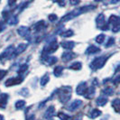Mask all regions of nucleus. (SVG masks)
<instances>
[{
  "label": "nucleus",
  "mask_w": 120,
  "mask_h": 120,
  "mask_svg": "<svg viewBox=\"0 0 120 120\" xmlns=\"http://www.w3.org/2000/svg\"><path fill=\"white\" fill-rule=\"evenodd\" d=\"M118 71H120V64L116 68V71H115V72H118Z\"/></svg>",
  "instance_id": "obj_43"
},
{
  "label": "nucleus",
  "mask_w": 120,
  "mask_h": 120,
  "mask_svg": "<svg viewBox=\"0 0 120 120\" xmlns=\"http://www.w3.org/2000/svg\"><path fill=\"white\" fill-rule=\"evenodd\" d=\"M15 47L13 46V45H10V46H8L7 48L1 53L0 55V60H6V59H9V58H11L13 57V54H14V52H15Z\"/></svg>",
  "instance_id": "obj_6"
},
{
  "label": "nucleus",
  "mask_w": 120,
  "mask_h": 120,
  "mask_svg": "<svg viewBox=\"0 0 120 120\" xmlns=\"http://www.w3.org/2000/svg\"><path fill=\"white\" fill-rule=\"evenodd\" d=\"M54 113H55V108L53 106H50L44 113V117L47 118V119H50L54 116Z\"/></svg>",
  "instance_id": "obj_12"
},
{
  "label": "nucleus",
  "mask_w": 120,
  "mask_h": 120,
  "mask_svg": "<svg viewBox=\"0 0 120 120\" xmlns=\"http://www.w3.org/2000/svg\"><path fill=\"white\" fill-rule=\"evenodd\" d=\"M61 47L66 50H71L74 46H75V42H71V41H64L60 43Z\"/></svg>",
  "instance_id": "obj_16"
},
{
  "label": "nucleus",
  "mask_w": 120,
  "mask_h": 120,
  "mask_svg": "<svg viewBox=\"0 0 120 120\" xmlns=\"http://www.w3.org/2000/svg\"><path fill=\"white\" fill-rule=\"evenodd\" d=\"M112 107L116 112H120V98H116L112 102Z\"/></svg>",
  "instance_id": "obj_23"
},
{
  "label": "nucleus",
  "mask_w": 120,
  "mask_h": 120,
  "mask_svg": "<svg viewBox=\"0 0 120 120\" xmlns=\"http://www.w3.org/2000/svg\"><path fill=\"white\" fill-rule=\"evenodd\" d=\"M82 105V101L80 99H77V100H74L73 102L70 105V107H68V110L70 111H75L76 109H78L80 106Z\"/></svg>",
  "instance_id": "obj_11"
},
{
  "label": "nucleus",
  "mask_w": 120,
  "mask_h": 120,
  "mask_svg": "<svg viewBox=\"0 0 120 120\" xmlns=\"http://www.w3.org/2000/svg\"><path fill=\"white\" fill-rule=\"evenodd\" d=\"M105 41V34H98V35L96 37V42L98 43H103V42Z\"/></svg>",
  "instance_id": "obj_31"
},
{
  "label": "nucleus",
  "mask_w": 120,
  "mask_h": 120,
  "mask_svg": "<svg viewBox=\"0 0 120 120\" xmlns=\"http://www.w3.org/2000/svg\"><path fill=\"white\" fill-rule=\"evenodd\" d=\"M63 67L62 66H57L53 71V74L55 77H60V75L62 74V71H63Z\"/></svg>",
  "instance_id": "obj_24"
},
{
  "label": "nucleus",
  "mask_w": 120,
  "mask_h": 120,
  "mask_svg": "<svg viewBox=\"0 0 120 120\" xmlns=\"http://www.w3.org/2000/svg\"><path fill=\"white\" fill-rule=\"evenodd\" d=\"M88 90L87 88V82H80L79 84L77 86V89H76V93L79 95V96H82V95H85L86 94V91Z\"/></svg>",
  "instance_id": "obj_8"
},
{
  "label": "nucleus",
  "mask_w": 120,
  "mask_h": 120,
  "mask_svg": "<svg viewBox=\"0 0 120 120\" xmlns=\"http://www.w3.org/2000/svg\"><path fill=\"white\" fill-rule=\"evenodd\" d=\"M24 106H25V101L24 100H18L15 104V107L16 109H22V108H24Z\"/></svg>",
  "instance_id": "obj_29"
},
{
  "label": "nucleus",
  "mask_w": 120,
  "mask_h": 120,
  "mask_svg": "<svg viewBox=\"0 0 120 120\" xmlns=\"http://www.w3.org/2000/svg\"><path fill=\"white\" fill-rule=\"evenodd\" d=\"M95 8H96V6H92V5L81 6V7H79V8H77V9L73 10V11H71V12H70L69 14H67L66 15H64L63 17L61 18L60 23H65V22H67V21H70V20H71V19H73V18L77 17V16L80 15H82V14H84V13L89 12V11H90V10H93V9H95Z\"/></svg>",
  "instance_id": "obj_1"
},
{
  "label": "nucleus",
  "mask_w": 120,
  "mask_h": 120,
  "mask_svg": "<svg viewBox=\"0 0 120 120\" xmlns=\"http://www.w3.org/2000/svg\"><path fill=\"white\" fill-rule=\"evenodd\" d=\"M27 120H34V116H31L30 117H28Z\"/></svg>",
  "instance_id": "obj_44"
},
{
  "label": "nucleus",
  "mask_w": 120,
  "mask_h": 120,
  "mask_svg": "<svg viewBox=\"0 0 120 120\" xmlns=\"http://www.w3.org/2000/svg\"><path fill=\"white\" fill-rule=\"evenodd\" d=\"M76 57V54L72 52H67L62 54V60L64 61H69V60H72L73 58Z\"/></svg>",
  "instance_id": "obj_14"
},
{
  "label": "nucleus",
  "mask_w": 120,
  "mask_h": 120,
  "mask_svg": "<svg viewBox=\"0 0 120 120\" xmlns=\"http://www.w3.org/2000/svg\"><path fill=\"white\" fill-rule=\"evenodd\" d=\"M49 80H50V77H49L48 74L46 73V74L43 75L42 77V79H41V81H40V82H41V86H42V87H44L45 85L48 83Z\"/></svg>",
  "instance_id": "obj_27"
},
{
  "label": "nucleus",
  "mask_w": 120,
  "mask_h": 120,
  "mask_svg": "<svg viewBox=\"0 0 120 120\" xmlns=\"http://www.w3.org/2000/svg\"><path fill=\"white\" fill-rule=\"evenodd\" d=\"M0 120H5L4 119V116H3L2 115H0Z\"/></svg>",
  "instance_id": "obj_46"
},
{
  "label": "nucleus",
  "mask_w": 120,
  "mask_h": 120,
  "mask_svg": "<svg viewBox=\"0 0 120 120\" xmlns=\"http://www.w3.org/2000/svg\"><path fill=\"white\" fill-rule=\"evenodd\" d=\"M73 35V31L72 30H67V31H65L64 33H62L61 34V36L62 37H71V36H72Z\"/></svg>",
  "instance_id": "obj_33"
},
{
  "label": "nucleus",
  "mask_w": 120,
  "mask_h": 120,
  "mask_svg": "<svg viewBox=\"0 0 120 120\" xmlns=\"http://www.w3.org/2000/svg\"><path fill=\"white\" fill-rule=\"evenodd\" d=\"M24 80V78L22 76H17V77H13V78L8 79L6 81V87H11L14 85H19L21 84Z\"/></svg>",
  "instance_id": "obj_7"
},
{
  "label": "nucleus",
  "mask_w": 120,
  "mask_h": 120,
  "mask_svg": "<svg viewBox=\"0 0 120 120\" xmlns=\"http://www.w3.org/2000/svg\"><path fill=\"white\" fill-rule=\"evenodd\" d=\"M18 34L24 38H28L30 36V29L26 26H20L17 29Z\"/></svg>",
  "instance_id": "obj_9"
},
{
  "label": "nucleus",
  "mask_w": 120,
  "mask_h": 120,
  "mask_svg": "<svg viewBox=\"0 0 120 120\" xmlns=\"http://www.w3.org/2000/svg\"><path fill=\"white\" fill-rule=\"evenodd\" d=\"M20 95H22V96H27L28 94H29V90H27L26 88H24V89H22L21 91H20V93H19Z\"/></svg>",
  "instance_id": "obj_34"
},
{
  "label": "nucleus",
  "mask_w": 120,
  "mask_h": 120,
  "mask_svg": "<svg viewBox=\"0 0 120 120\" xmlns=\"http://www.w3.org/2000/svg\"><path fill=\"white\" fill-rule=\"evenodd\" d=\"M48 17H49V20H50L51 22H54V21H56V20L58 19V16H57L56 15H54V14H51Z\"/></svg>",
  "instance_id": "obj_36"
},
{
  "label": "nucleus",
  "mask_w": 120,
  "mask_h": 120,
  "mask_svg": "<svg viewBox=\"0 0 120 120\" xmlns=\"http://www.w3.org/2000/svg\"><path fill=\"white\" fill-rule=\"evenodd\" d=\"M95 95V88L93 87V86H91L90 87L87 91H86V94H85L84 96L86 97V98H88V99H91Z\"/></svg>",
  "instance_id": "obj_17"
},
{
  "label": "nucleus",
  "mask_w": 120,
  "mask_h": 120,
  "mask_svg": "<svg viewBox=\"0 0 120 120\" xmlns=\"http://www.w3.org/2000/svg\"><path fill=\"white\" fill-rule=\"evenodd\" d=\"M7 23H8V24H10V25H15V24H16L18 23L17 16H15V15L10 16V17L7 19Z\"/></svg>",
  "instance_id": "obj_26"
},
{
  "label": "nucleus",
  "mask_w": 120,
  "mask_h": 120,
  "mask_svg": "<svg viewBox=\"0 0 120 120\" xmlns=\"http://www.w3.org/2000/svg\"><path fill=\"white\" fill-rule=\"evenodd\" d=\"M101 113L102 112L100 110H98V109H93V110H91L90 112L89 116H90V118H97L98 116H99L101 115Z\"/></svg>",
  "instance_id": "obj_21"
},
{
  "label": "nucleus",
  "mask_w": 120,
  "mask_h": 120,
  "mask_svg": "<svg viewBox=\"0 0 120 120\" xmlns=\"http://www.w3.org/2000/svg\"><path fill=\"white\" fill-rule=\"evenodd\" d=\"M103 94H105V95H108V96H111V95H113V93H114V91H113V89L112 88H110V87H108V88H106L105 90H103Z\"/></svg>",
  "instance_id": "obj_30"
},
{
  "label": "nucleus",
  "mask_w": 120,
  "mask_h": 120,
  "mask_svg": "<svg viewBox=\"0 0 120 120\" xmlns=\"http://www.w3.org/2000/svg\"><path fill=\"white\" fill-rule=\"evenodd\" d=\"M16 1H17V0H8V1H7V2H8V6H13L16 3Z\"/></svg>",
  "instance_id": "obj_40"
},
{
  "label": "nucleus",
  "mask_w": 120,
  "mask_h": 120,
  "mask_svg": "<svg viewBox=\"0 0 120 120\" xmlns=\"http://www.w3.org/2000/svg\"><path fill=\"white\" fill-rule=\"evenodd\" d=\"M0 1H1V0H0Z\"/></svg>",
  "instance_id": "obj_48"
},
{
  "label": "nucleus",
  "mask_w": 120,
  "mask_h": 120,
  "mask_svg": "<svg viewBox=\"0 0 120 120\" xmlns=\"http://www.w3.org/2000/svg\"><path fill=\"white\" fill-rule=\"evenodd\" d=\"M6 74H7V71H6V70H0V80L4 78Z\"/></svg>",
  "instance_id": "obj_37"
},
{
  "label": "nucleus",
  "mask_w": 120,
  "mask_h": 120,
  "mask_svg": "<svg viewBox=\"0 0 120 120\" xmlns=\"http://www.w3.org/2000/svg\"><path fill=\"white\" fill-rule=\"evenodd\" d=\"M58 47H59V44L57 43L56 40L52 41L46 46H44L43 51H42V53H43V55H48V54L53 53L54 52H56L58 50Z\"/></svg>",
  "instance_id": "obj_4"
},
{
  "label": "nucleus",
  "mask_w": 120,
  "mask_h": 120,
  "mask_svg": "<svg viewBox=\"0 0 120 120\" xmlns=\"http://www.w3.org/2000/svg\"><path fill=\"white\" fill-rule=\"evenodd\" d=\"M70 2H71L72 6H76L79 3V0H70Z\"/></svg>",
  "instance_id": "obj_41"
},
{
  "label": "nucleus",
  "mask_w": 120,
  "mask_h": 120,
  "mask_svg": "<svg viewBox=\"0 0 120 120\" xmlns=\"http://www.w3.org/2000/svg\"><path fill=\"white\" fill-rule=\"evenodd\" d=\"M2 30H3V24L0 23V32H1Z\"/></svg>",
  "instance_id": "obj_45"
},
{
  "label": "nucleus",
  "mask_w": 120,
  "mask_h": 120,
  "mask_svg": "<svg viewBox=\"0 0 120 120\" xmlns=\"http://www.w3.org/2000/svg\"><path fill=\"white\" fill-rule=\"evenodd\" d=\"M113 82H114V84H116V85L119 84L120 83V75L119 76H117V77H116V78L114 79Z\"/></svg>",
  "instance_id": "obj_39"
},
{
  "label": "nucleus",
  "mask_w": 120,
  "mask_h": 120,
  "mask_svg": "<svg viewBox=\"0 0 120 120\" xmlns=\"http://www.w3.org/2000/svg\"><path fill=\"white\" fill-rule=\"evenodd\" d=\"M115 43V39L114 38H109L108 39V42L106 43V47H109V46H111V45H113Z\"/></svg>",
  "instance_id": "obj_35"
},
{
  "label": "nucleus",
  "mask_w": 120,
  "mask_h": 120,
  "mask_svg": "<svg viewBox=\"0 0 120 120\" xmlns=\"http://www.w3.org/2000/svg\"><path fill=\"white\" fill-rule=\"evenodd\" d=\"M107 60H108V57H107V56L97 57L96 59H94V60H92V62H91V64H90V68H91L92 70H94V71H97V70H98V69H101V68L105 65Z\"/></svg>",
  "instance_id": "obj_3"
},
{
  "label": "nucleus",
  "mask_w": 120,
  "mask_h": 120,
  "mask_svg": "<svg viewBox=\"0 0 120 120\" xmlns=\"http://www.w3.org/2000/svg\"><path fill=\"white\" fill-rule=\"evenodd\" d=\"M100 52V49L98 48V47H97L95 45H90L89 46L87 50H86V53L87 54H94V53H97V52Z\"/></svg>",
  "instance_id": "obj_15"
},
{
  "label": "nucleus",
  "mask_w": 120,
  "mask_h": 120,
  "mask_svg": "<svg viewBox=\"0 0 120 120\" xmlns=\"http://www.w3.org/2000/svg\"><path fill=\"white\" fill-rule=\"evenodd\" d=\"M96 103L98 106L103 107V106H105V105L108 103V98H104V97H99V98H97Z\"/></svg>",
  "instance_id": "obj_20"
},
{
  "label": "nucleus",
  "mask_w": 120,
  "mask_h": 120,
  "mask_svg": "<svg viewBox=\"0 0 120 120\" xmlns=\"http://www.w3.org/2000/svg\"><path fill=\"white\" fill-rule=\"evenodd\" d=\"M43 26H44V21H39V22H37L35 24H34V30L36 32H40V31L42 30V28H43Z\"/></svg>",
  "instance_id": "obj_25"
},
{
  "label": "nucleus",
  "mask_w": 120,
  "mask_h": 120,
  "mask_svg": "<svg viewBox=\"0 0 120 120\" xmlns=\"http://www.w3.org/2000/svg\"><path fill=\"white\" fill-rule=\"evenodd\" d=\"M118 2H120V0H111V4H116Z\"/></svg>",
  "instance_id": "obj_42"
},
{
  "label": "nucleus",
  "mask_w": 120,
  "mask_h": 120,
  "mask_svg": "<svg viewBox=\"0 0 120 120\" xmlns=\"http://www.w3.org/2000/svg\"><path fill=\"white\" fill-rule=\"evenodd\" d=\"M96 2H99V1H103V0H95Z\"/></svg>",
  "instance_id": "obj_47"
},
{
  "label": "nucleus",
  "mask_w": 120,
  "mask_h": 120,
  "mask_svg": "<svg viewBox=\"0 0 120 120\" xmlns=\"http://www.w3.org/2000/svg\"><path fill=\"white\" fill-rule=\"evenodd\" d=\"M108 24H112L113 26L116 24H120V17L116 16V15H111L108 19Z\"/></svg>",
  "instance_id": "obj_18"
},
{
  "label": "nucleus",
  "mask_w": 120,
  "mask_h": 120,
  "mask_svg": "<svg viewBox=\"0 0 120 120\" xmlns=\"http://www.w3.org/2000/svg\"><path fill=\"white\" fill-rule=\"evenodd\" d=\"M69 68L71 70H73V71H79L82 68V64L80 61H75V62H72Z\"/></svg>",
  "instance_id": "obj_19"
},
{
  "label": "nucleus",
  "mask_w": 120,
  "mask_h": 120,
  "mask_svg": "<svg viewBox=\"0 0 120 120\" xmlns=\"http://www.w3.org/2000/svg\"><path fill=\"white\" fill-rule=\"evenodd\" d=\"M96 24L98 28L101 29V30H108V24H106V20H105V15L103 14H99L96 18Z\"/></svg>",
  "instance_id": "obj_5"
},
{
  "label": "nucleus",
  "mask_w": 120,
  "mask_h": 120,
  "mask_svg": "<svg viewBox=\"0 0 120 120\" xmlns=\"http://www.w3.org/2000/svg\"><path fill=\"white\" fill-rule=\"evenodd\" d=\"M7 100H8V95L6 93L1 94L0 95V108H6V104H7Z\"/></svg>",
  "instance_id": "obj_13"
},
{
  "label": "nucleus",
  "mask_w": 120,
  "mask_h": 120,
  "mask_svg": "<svg viewBox=\"0 0 120 120\" xmlns=\"http://www.w3.org/2000/svg\"><path fill=\"white\" fill-rule=\"evenodd\" d=\"M58 117H59L60 120H71L72 119V117L71 116H69V115H67V114H64V113H62V112H59V113H58Z\"/></svg>",
  "instance_id": "obj_28"
},
{
  "label": "nucleus",
  "mask_w": 120,
  "mask_h": 120,
  "mask_svg": "<svg viewBox=\"0 0 120 120\" xmlns=\"http://www.w3.org/2000/svg\"><path fill=\"white\" fill-rule=\"evenodd\" d=\"M57 60H58V59L56 57H54V56H48V57L45 58V62L48 65H53L54 63L57 62Z\"/></svg>",
  "instance_id": "obj_22"
},
{
  "label": "nucleus",
  "mask_w": 120,
  "mask_h": 120,
  "mask_svg": "<svg viewBox=\"0 0 120 120\" xmlns=\"http://www.w3.org/2000/svg\"><path fill=\"white\" fill-rule=\"evenodd\" d=\"M112 31H113L114 33H117V32H119L120 31V24L114 25V26H113V28H112Z\"/></svg>",
  "instance_id": "obj_38"
},
{
  "label": "nucleus",
  "mask_w": 120,
  "mask_h": 120,
  "mask_svg": "<svg viewBox=\"0 0 120 120\" xmlns=\"http://www.w3.org/2000/svg\"><path fill=\"white\" fill-rule=\"evenodd\" d=\"M27 48V44L26 43H21L19 44L16 48L15 49V52H14V54L13 56H17L19 54H21L22 52H24V51Z\"/></svg>",
  "instance_id": "obj_10"
},
{
  "label": "nucleus",
  "mask_w": 120,
  "mask_h": 120,
  "mask_svg": "<svg viewBox=\"0 0 120 120\" xmlns=\"http://www.w3.org/2000/svg\"><path fill=\"white\" fill-rule=\"evenodd\" d=\"M27 70H28V65H27V64H24V65H22V66L19 68V70H18V73L23 74V73L26 71Z\"/></svg>",
  "instance_id": "obj_32"
},
{
  "label": "nucleus",
  "mask_w": 120,
  "mask_h": 120,
  "mask_svg": "<svg viewBox=\"0 0 120 120\" xmlns=\"http://www.w3.org/2000/svg\"><path fill=\"white\" fill-rule=\"evenodd\" d=\"M71 87L64 86L59 90V99L61 103H66L70 100L71 97Z\"/></svg>",
  "instance_id": "obj_2"
}]
</instances>
